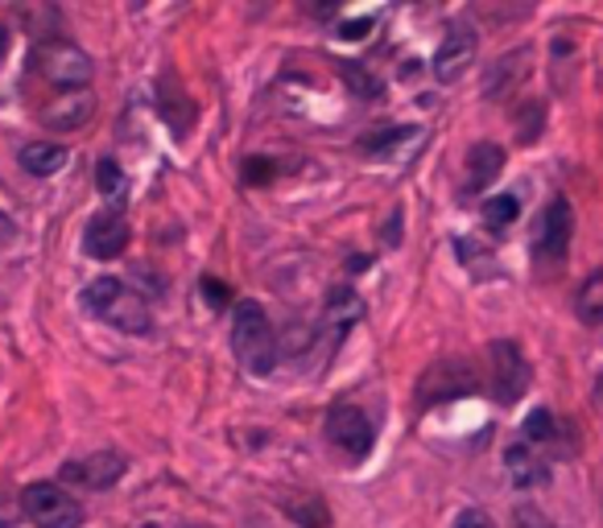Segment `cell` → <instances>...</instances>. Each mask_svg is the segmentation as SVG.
<instances>
[{
    "label": "cell",
    "mask_w": 603,
    "mask_h": 528,
    "mask_svg": "<svg viewBox=\"0 0 603 528\" xmlns=\"http://www.w3.org/2000/svg\"><path fill=\"white\" fill-rule=\"evenodd\" d=\"M83 306L87 314H96L99 323L125 330V335H149L154 330V314L145 306V297L137 289H128L120 277H96L83 289Z\"/></svg>",
    "instance_id": "6da1fadb"
},
{
    "label": "cell",
    "mask_w": 603,
    "mask_h": 528,
    "mask_svg": "<svg viewBox=\"0 0 603 528\" xmlns=\"http://www.w3.org/2000/svg\"><path fill=\"white\" fill-rule=\"evenodd\" d=\"M232 351L240 368L248 376H269L277 368V339H273L269 314L261 310V302L244 297L232 314Z\"/></svg>",
    "instance_id": "7a4b0ae2"
},
{
    "label": "cell",
    "mask_w": 603,
    "mask_h": 528,
    "mask_svg": "<svg viewBox=\"0 0 603 528\" xmlns=\"http://www.w3.org/2000/svg\"><path fill=\"white\" fill-rule=\"evenodd\" d=\"M33 71L54 87H63V92H87V83L96 75L92 59L66 38H42L33 46Z\"/></svg>",
    "instance_id": "3957f363"
},
{
    "label": "cell",
    "mask_w": 603,
    "mask_h": 528,
    "mask_svg": "<svg viewBox=\"0 0 603 528\" xmlns=\"http://www.w3.org/2000/svg\"><path fill=\"white\" fill-rule=\"evenodd\" d=\"M21 516L38 528H83L87 513L63 483H30L21 492Z\"/></svg>",
    "instance_id": "277c9868"
},
{
    "label": "cell",
    "mask_w": 603,
    "mask_h": 528,
    "mask_svg": "<svg viewBox=\"0 0 603 528\" xmlns=\"http://www.w3.org/2000/svg\"><path fill=\"white\" fill-rule=\"evenodd\" d=\"M571 228H574V211L571 202L554 194V199L546 202V211L538 215V228H533V261L538 264H558L567 252H571Z\"/></svg>",
    "instance_id": "5b68a950"
},
{
    "label": "cell",
    "mask_w": 603,
    "mask_h": 528,
    "mask_svg": "<svg viewBox=\"0 0 603 528\" xmlns=\"http://www.w3.org/2000/svg\"><path fill=\"white\" fill-rule=\"evenodd\" d=\"M479 389L476 372L459 363V359H443V363H434L422 380H417V401L422 409L430 404H446V401H459V397H472Z\"/></svg>",
    "instance_id": "8992f818"
},
{
    "label": "cell",
    "mask_w": 603,
    "mask_h": 528,
    "mask_svg": "<svg viewBox=\"0 0 603 528\" xmlns=\"http://www.w3.org/2000/svg\"><path fill=\"white\" fill-rule=\"evenodd\" d=\"M327 437H331L348 458H364V454L372 451V442H377L372 421H368L356 404H339V409H331V418H327Z\"/></svg>",
    "instance_id": "52a82bcc"
},
{
    "label": "cell",
    "mask_w": 603,
    "mask_h": 528,
    "mask_svg": "<svg viewBox=\"0 0 603 528\" xmlns=\"http://www.w3.org/2000/svg\"><path fill=\"white\" fill-rule=\"evenodd\" d=\"M493 376H496V401L517 404L529 389V363H525L517 342H493Z\"/></svg>",
    "instance_id": "ba28073f"
},
{
    "label": "cell",
    "mask_w": 603,
    "mask_h": 528,
    "mask_svg": "<svg viewBox=\"0 0 603 528\" xmlns=\"http://www.w3.org/2000/svg\"><path fill=\"white\" fill-rule=\"evenodd\" d=\"M479 54V38L472 30H451L438 42V50H434V78L438 83H455V78H463V71L476 63Z\"/></svg>",
    "instance_id": "9c48e42d"
},
{
    "label": "cell",
    "mask_w": 603,
    "mask_h": 528,
    "mask_svg": "<svg viewBox=\"0 0 603 528\" xmlns=\"http://www.w3.org/2000/svg\"><path fill=\"white\" fill-rule=\"evenodd\" d=\"M83 249H87V256H96V261H116V256L128 249L125 215H120V211H99V215L87 223V232H83Z\"/></svg>",
    "instance_id": "30bf717a"
},
{
    "label": "cell",
    "mask_w": 603,
    "mask_h": 528,
    "mask_svg": "<svg viewBox=\"0 0 603 528\" xmlns=\"http://www.w3.org/2000/svg\"><path fill=\"white\" fill-rule=\"evenodd\" d=\"M92 112H96V95L92 92H63V95H54L38 116H42V125L54 128V133H75V128H83L92 120Z\"/></svg>",
    "instance_id": "8fae6325"
},
{
    "label": "cell",
    "mask_w": 603,
    "mask_h": 528,
    "mask_svg": "<svg viewBox=\"0 0 603 528\" xmlns=\"http://www.w3.org/2000/svg\"><path fill=\"white\" fill-rule=\"evenodd\" d=\"M529 66H533V50L529 46L508 50L505 59H496V66L488 71V78H484V95H488V99H508V95L529 78Z\"/></svg>",
    "instance_id": "7c38bea8"
},
{
    "label": "cell",
    "mask_w": 603,
    "mask_h": 528,
    "mask_svg": "<svg viewBox=\"0 0 603 528\" xmlns=\"http://www.w3.org/2000/svg\"><path fill=\"white\" fill-rule=\"evenodd\" d=\"M125 475V458L120 454H92V458H75L63 466V479L75 487H112Z\"/></svg>",
    "instance_id": "4fadbf2b"
},
{
    "label": "cell",
    "mask_w": 603,
    "mask_h": 528,
    "mask_svg": "<svg viewBox=\"0 0 603 528\" xmlns=\"http://www.w3.org/2000/svg\"><path fill=\"white\" fill-rule=\"evenodd\" d=\"M500 170H505V149L493 145V140H479L476 149L467 154V190L472 194L488 190L500 178Z\"/></svg>",
    "instance_id": "5bb4252c"
},
{
    "label": "cell",
    "mask_w": 603,
    "mask_h": 528,
    "mask_svg": "<svg viewBox=\"0 0 603 528\" xmlns=\"http://www.w3.org/2000/svg\"><path fill=\"white\" fill-rule=\"evenodd\" d=\"M21 170L33 173V178H50V173H59L66 166V149L63 145H54V140H30V145H21Z\"/></svg>",
    "instance_id": "9a60e30c"
},
{
    "label": "cell",
    "mask_w": 603,
    "mask_h": 528,
    "mask_svg": "<svg viewBox=\"0 0 603 528\" xmlns=\"http://www.w3.org/2000/svg\"><path fill=\"white\" fill-rule=\"evenodd\" d=\"M505 471H508V479L517 483L521 492L546 483V466H541V458L529 451L525 442H517V446H508V451H505Z\"/></svg>",
    "instance_id": "2e32d148"
},
{
    "label": "cell",
    "mask_w": 603,
    "mask_h": 528,
    "mask_svg": "<svg viewBox=\"0 0 603 528\" xmlns=\"http://www.w3.org/2000/svg\"><path fill=\"white\" fill-rule=\"evenodd\" d=\"M360 318H364V297L356 294V289L339 285V289H331V294H327V323H331L335 330L356 327Z\"/></svg>",
    "instance_id": "e0dca14e"
},
{
    "label": "cell",
    "mask_w": 603,
    "mask_h": 528,
    "mask_svg": "<svg viewBox=\"0 0 603 528\" xmlns=\"http://www.w3.org/2000/svg\"><path fill=\"white\" fill-rule=\"evenodd\" d=\"M574 306H579V318H583V323L603 327V268L583 281V289H579V297H574Z\"/></svg>",
    "instance_id": "ac0fdd59"
},
{
    "label": "cell",
    "mask_w": 603,
    "mask_h": 528,
    "mask_svg": "<svg viewBox=\"0 0 603 528\" xmlns=\"http://www.w3.org/2000/svg\"><path fill=\"white\" fill-rule=\"evenodd\" d=\"M96 187H99V194H104V199H112L116 207L125 202L128 182H125V173H120V166H116L112 157H104V161L96 166Z\"/></svg>",
    "instance_id": "d6986e66"
},
{
    "label": "cell",
    "mask_w": 603,
    "mask_h": 528,
    "mask_svg": "<svg viewBox=\"0 0 603 528\" xmlns=\"http://www.w3.org/2000/svg\"><path fill=\"white\" fill-rule=\"evenodd\" d=\"M517 215H521V202L512 199V194H493V199L484 202V223H488L493 232H505Z\"/></svg>",
    "instance_id": "ffe728a7"
},
{
    "label": "cell",
    "mask_w": 603,
    "mask_h": 528,
    "mask_svg": "<svg viewBox=\"0 0 603 528\" xmlns=\"http://www.w3.org/2000/svg\"><path fill=\"white\" fill-rule=\"evenodd\" d=\"M339 75H343V83H348L360 99H377V95H381V78L360 71V63H339Z\"/></svg>",
    "instance_id": "44dd1931"
},
{
    "label": "cell",
    "mask_w": 603,
    "mask_h": 528,
    "mask_svg": "<svg viewBox=\"0 0 603 528\" xmlns=\"http://www.w3.org/2000/svg\"><path fill=\"white\" fill-rule=\"evenodd\" d=\"M455 252H459L463 268H472L476 277H493V268H488V264H496V261H493V252L479 249L476 240H455Z\"/></svg>",
    "instance_id": "7402d4cb"
},
{
    "label": "cell",
    "mask_w": 603,
    "mask_h": 528,
    "mask_svg": "<svg viewBox=\"0 0 603 528\" xmlns=\"http://www.w3.org/2000/svg\"><path fill=\"white\" fill-rule=\"evenodd\" d=\"M541 120H546V108L529 99L521 108V116H517V140H521V145H533V140L541 137Z\"/></svg>",
    "instance_id": "603a6c76"
},
{
    "label": "cell",
    "mask_w": 603,
    "mask_h": 528,
    "mask_svg": "<svg viewBox=\"0 0 603 528\" xmlns=\"http://www.w3.org/2000/svg\"><path fill=\"white\" fill-rule=\"evenodd\" d=\"M525 437H529V442H550V437H554V418H550V409H533V413L525 418Z\"/></svg>",
    "instance_id": "cb8c5ba5"
},
{
    "label": "cell",
    "mask_w": 603,
    "mask_h": 528,
    "mask_svg": "<svg viewBox=\"0 0 603 528\" xmlns=\"http://www.w3.org/2000/svg\"><path fill=\"white\" fill-rule=\"evenodd\" d=\"M451 528H496L493 525V516L488 513H479V508H467V513L455 516V525Z\"/></svg>",
    "instance_id": "d4e9b609"
},
{
    "label": "cell",
    "mask_w": 603,
    "mask_h": 528,
    "mask_svg": "<svg viewBox=\"0 0 603 528\" xmlns=\"http://www.w3.org/2000/svg\"><path fill=\"white\" fill-rule=\"evenodd\" d=\"M368 30H372V17H360V21H348V25L339 30V38H351V42H356V38H364Z\"/></svg>",
    "instance_id": "484cf974"
},
{
    "label": "cell",
    "mask_w": 603,
    "mask_h": 528,
    "mask_svg": "<svg viewBox=\"0 0 603 528\" xmlns=\"http://www.w3.org/2000/svg\"><path fill=\"white\" fill-rule=\"evenodd\" d=\"M17 520H21V508L0 496V528H17Z\"/></svg>",
    "instance_id": "4316f807"
},
{
    "label": "cell",
    "mask_w": 603,
    "mask_h": 528,
    "mask_svg": "<svg viewBox=\"0 0 603 528\" xmlns=\"http://www.w3.org/2000/svg\"><path fill=\"white\" fill-rule=\"evenodd\" d=\"M244 173H248V182H261L265 173L273 178V166H269V161H248V170H244Z\"/></svg>",
    "instance_id": "83f0119b"
},
{
    "label": "cell",
    "mask_w": 603,
    "mask_h": 528,
    "mask_svg": "<svg viewBox=\"0 0 603 528\" xmlns=\"http://www.w3.org/2000/svg\"><path fill=\"white\" fill-rule=\"evenodd\" d=\"M4 54H9V30L0 25V59H4Z\"/></svg>",
    "instance_id": "f1b7e54d"
}]
</instances>
